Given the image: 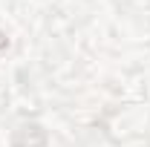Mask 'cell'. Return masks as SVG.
<instances>
[{
	"label": "cell",
	"mask_w": 150,
	"mask_h": 147,
	"mask_svg": "<svg viewBox=\"0 0 150 147\" xmlns=\"http://www.w3.org/2000/svg\"><path fill=\"white\" fill-rule=\"evenodd\" d=\"M6 46H9V40H6V35H3V32H0V52H3Z\"/></svg>",
	"instance_id": "cell-1"
}]
</instances>
